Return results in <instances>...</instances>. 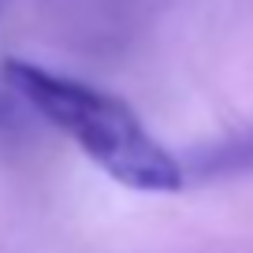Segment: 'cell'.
<instances>
[{
  "instance_id": "1",
  "label": "cell",
  "mask_w": 253,
  "mask_h": 253,
  "mask_svg": "<svg viewBox=\"0 0 253 253\" xmlns=\"http://www.w3.org/2000/svg\"><path fill=\"white\" fill-rule=\"evenodd\" d=\"M4 82L116 182L142 194H175L186 182L182 164L145 130L126 101L26 60H4Z\"/></svg>"
},
{
  "instance_id": "2",
  "label": "cell",
  "mask_w": 253,
  "mask_h": 253,
  "mask_svg": "<svg viewBox=\"0 0 253 253\" xmlns=\"http://www.w3.org/2000/svg\"><path fill=\"white\" fill-rule=\"evenodd\" d=\"M198 171L201 175H238L253 171V134L246 138H227L212 149L198 153Z\"/></svg>"
}]
</instances>
